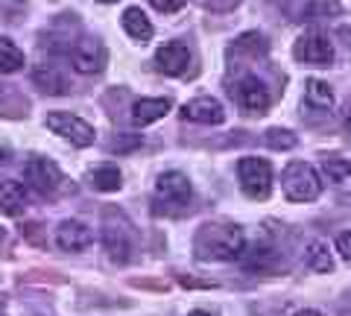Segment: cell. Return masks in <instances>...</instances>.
<instances>
[{"mask_svg": "<svg viewBox=\"0 0 351 316\" xmlns=\"http://www.w3.org/2000/svg\"><path fill=\"white\" fill-rule=\"evenodd\" d=\"M152 6L158 9V12H164V15H170V12H179V9L184 6V0H149Z\"/></svg>", "mask_w": 351, "mask_h": 316, "instance_id": "obj_23", "label": "cell"}, {"mask_svg": "<svg viewBox=\"0 0 351 316\" xmlns=\"http://www.w3.org/2000/svg\"><path fill=\"white\" fill-rule=\"evenodd\" d=\"M188 316H211V313H205V311H193V313H188Z\"/></svg>", "mask_w": 351, "mask_h": 316, "instance_id": "obj_26", "label": "cell"}, {"mask_svg": "<svg viewBox=\"0 0 351 316\" xmlns=\"http://www.w3.org/2000/svg\"><path fill=\"white\" fill-rule=\"evenodd\" d=\"M337 252L343 255L346 260H351V232H343L337 237Z\"/></svg>", "mask_w": 351, "mask_h": 316, "instance_id": "obj_24", "label": "cell"}, {"mask_svg": "<svg viewBox=\"0 0 351 316\" xmlns=\"http://www.w3.org/2000/svg\"><path fill=\"white\" fill-rule=\"evenodd\" d=\"M182 117L191 123H202V126H219L226 121V108L214 97H196V100L182 106Z\"/></svg>", "mask_w": 351, "mask_h": 316, "instance_id": "obj_8", "label": "cell"}, {"mask_svg": "<svg viewBox=\"0 0 351 316\" xmlns=\"http://www.w3.org/2000/svg\"><path fill=\"white\" fill-rule=\"evenodd\" d=\"M24 68V50L15 47L12 41L0 38V73H15Z\"/></svg>", "mask_w": 351, "mask_h": 316, "instance_id": "obj_17", "label": "cell"}, {"mask_svg": "<svg viewBox=\"0 0 351 316\" xmlns=\"http://www.w3.org/2000/svg\"><path fill=\"white\" fill-rule=\"evenodd\" d=\"M322 170H325L328 182H337L339 184V182H346L351 176V161H346V158H325Z\"/></svg>", "mask_w": 351, "mask_h": 316, "instance_id": "obj_20", "label": "cell"}, {"mask_svg": "<svg viewBox=\"0 0 351 316\" xmlns=\"http://www.w3.org/2000/svg\"><path fill=\"white\" fill-rule=\"evenodd\" d=\"M123 29H126L135 41H149V38H152V24H149V18L141 12L138 6H129L126 12H123Z\"/></svg>", "mask_w": 351, "mask_h": 316, "instance_id": "obj_15", "label": "cell"}, {"mask_svg": "<svg viewBox=\"0 0 351 316\" xmlns=\"http://www.w3.org/2000/svg\"><path fill=\"white\" fill-rule=\"evenodd\" d=\"M196 255L202 260H237L246 255V234L237 226H202L196 234Z\"/></svg>", "mask_w": 351, "mask_h": 316, "instance_id": "obj_1", "label": "cell"}, {"mask_svg": "<svg viewBox=\"0 0 351 316\" xmlns=\"http://www.w3.org/2000/svg\"><path fill=\"white\" fill-rule=\"evenodd\" d=\"M295 59L307 62V64H328L334 62V45L331 38L322 36V32H304V36L295 41Z\"/></svg>", "mask_w": 351, "mask_h": 316, "instance_id": "obj_7", "label": "cell"}, {"mask_svg": "<svg viewBox=\"0 0 351 316\" xmlns=\"http://www.w3.org/2000/svg\"><path fill=\"white\" fill-rule=\"evenodd\" d=\"M44 123H47V129L53 135L68 138L73 147H91L94 144V126L85 123L82 117H76L71 112H53V114H47Z\"/></svg>", "mask_w": 351, "mask_h": 316, "instance_id": "obj_4", "label": "cell"}, {"mask_svg": "<svg viewBox=\"0 0 351 316\" xmlns=\"http://www.w3.org/2000/svg\"><path fill=\"white\" fill-rule=\"evenodd\" d=\"M304 258H307V267L316 269V272H331L334 269V258H331V252H328L325 241H311L307 243Z\"/></svg>", "mask_w": 351, "mask_h": 316, "instance_id": "obj_16", "label": "cell"}, {"mask_svg": "<svg viewBox=\"0 0 351 316\" xmlns=\"http://www.w3.org/2000/svg\"><path fill=\"white\" fill-rule=\"evenodd\" d=\"M191 64V53L184 45H164L156 53V68L167 76H182Z\"/></svg>", "mask_w": 351, "mask_h": 316, "instance_id": "obj_12", "label": "cell"}, {"mask_svg": "<svg viewBox=\"0 0 351 316\" xmlns=\"http://www.w3.org/2000/svg\"><path fill=\"white\" fill-rule=\"evenodd\" d=\"M170 100L167 97H147V100H138L135 106H132V123L135 126H149L161 121L164 114L170 112Z\"/></svg>", "mask_w": 351, "mask_h": 316, "instance_id": "obj_14", "label": "cell"}, {"mask_svg": "<svg viewBox=\"0 0 351 316\" xmlns=\"http://www.w3.org/2000/svg\"><path fill=\"white\" fill-rule=\"evenodd\" d=\"M6 243V232H3V228H0V246H3Z\"/></svg>", "mask_w": 351, "mask_h": 316, "instance_id": "obj_27", "label": "cell"}, {"mask_svg": "<svg viewBox=\"0 0 351 316\" xmlns=\"http://www.w3.org/2000/svg\"><path fill=\"white\" fill-rule=\"evenodd\" d=\"M36 82L44 85V91H50V94H64V80H59V76L53 73L50 68H47V71L38 68V71H36Z\"/></svg>", "mask_w": 351, "mask_h": 316, "instance_id": "obj_21", "label": "cell"}, {"mask_svg": "<svg viewBox=\"0 0 351 316\" xmlns=\"http://www.w3.org/2000/svg\"><path fill=\"white\" fill-rule=\"evenodd\" d=\"M237 179L249 199H267L272 193V165L267 158L243 156L237 161Z\"/></svg>", "mask_w": 351, "mask_h": 316, "instance_id": "obj_3", "label": "cell"}, {"mask_svg": "<svg viewBox=\"0 0 351 316\" xmlns=\"http://www.w3.org/2000/svg\"><path fill=\"white\" fill-rule=\"evenodd\" d=\"M27 205H29L27 184H21L15 179L0 182V211L9 214V217H18V214H24Z\"/></svg>", "mask_w": 351, "mask_h": 316, "instance_id": "obj_13", "label": "cell"}, {"mask_svg": "<svg viewBox=\"0 0 351 316\" xmlns=\"http://www.w3.org/2000/svg\"><path fill=\"white\" fill-rule=\"evenodd\" d=\"M156 196L164 205H173V208L188 205V199H191V182H188V176L179 173V170L161 173L158 182H156Z\"/></svg>", "mask_w": 351, "mask_h": 316, "instance_id": "obj_6", "label": "cell"}, {"mask_svg": "<svg viewBox=\"0 0 351 316\" xmlns=\"http://www.w3.org/2000/svg\"><path fill=\"white\" fill-rule=\"evenodd\" d=\"M348 129H351V114H348Z\"/></svg>", "mask_w": 351, "mask_h": 316, "instance_id": "obj_29", "label": "cell"}, {"mask_svg": "<svg viewBox=\"0 0 351 316\" xmlns=\"http://www.w3.org/2000/svg\"><path fill=\"white\" fill-rule=\"evenodd\" d=\"M24 179H27V184L29 188H36L38 193H44V196H53L59 188H62V170L53 165V161H47V158H32V161H27L24 165Z\"/></svg>", "mask_w": 351, "mask_h": 316, "instance_id": "obj_5", "label": "cell"}, {"mask_svg": "<svg viewBox=\"0 0 351 316\" xmlns=\"http://www.w3.org/2000/svg\"><path fill=\"white\" fill-rule=\"evenodd\" d=\"M304 94H307V100H311L313 106H319V108H331V106H334V91H331V85L322 82V80H307Z\"/></svg>", "mask_w": 351, "mask_h": 316, "instance_id": "obj_19", "label": "cell"}, {"mask_svg": "<svg viewBox=\"0 0 351 316\" xmlns=\"http://www.w3.org/2000/svg\"><path fill=\"white\" fill-rule=\"evenodd\" d=\"M281 188H284V196H287L290 202H313L316 196L322 193V179H319V173H316L313 165H307V161H293L281 176Z\"/></svg>", "mask_w": 351, "mask_h": 316, "instance_id": "obj_2", "label": "cell"}, {"mask_svg": "<svg viewBox=\"0 0 351 316\" xmlns=\"http://www.w3.org/2000/svg\"><path fill=\"white\" fill-rule=\"evenodd\" d=\"M103 3H114V0H103Z\"/></svg>", "mask_w": 351, "mask_h": 316, "instance_id": "obj_28", "label": "cell"}, {"mask_svg": "<svg viewBox=\"0 0 351 316\" xmlns=\"http://www.w3.org/2000/svg\"><path fill=\"white\" fill-rule=\"evenodd\" d=\"M106 64V53L100 45H91V41H80L71 50V68L76 73H100Z\"/></svg>", "mask_w": 351, "mask_h": 316, "instance_id": "obj_11", "label": "cell"}, {"mask_svg": "<svg viewBox=\"0 0 351 316\" xmlns=\"http://www.w3.org/2000/svg\"><path fill=\"white\" fill-rule=\"evenodd\" d=\"M267 144L272 149H290V147H295V138H293V132H287V129H269Z\"/></svg>", "mask_w": 351, "mask_h": 316, "instance_id": "obj_22", "label": "cell"}, {"mask_svg": "<svg viewBox=\"0 0 351 316\" xmlns=\"http://www.w3.org/2000/svg\"><path fill=\"white\" fill-rule=\"evenodd\" d=\"M91 184L97 191H103V193H112L120 188V170L114 165H103V167H97L91 173Z\"/></svg>", "mask_w": 351, "mask_h": 316, "instance_id": "obj_18", "label": "cell"}, {"mask_svg": "<svg viewBox=\"0 0 351 316\" xmlns=\"http://www.w3.org/2000/svg\"><path fill=\"white\" fill-rule=\"evenodd\" d=\"M91 243H94V234H91V228H88L82 220H64L56 228V246L62 249V252L80 255Z\"/></svg>", "mask_w": 351, "mask_h": 316, "instance_id": "obj_9", "label": "cell"}, {"mask_svg": "<svg viewBox=\"0 0 351 316\" xmlns=\"http://www.w3.org/2000/svg\"><path fill=\"white\" fill-rule=\"evenodd\" d=\"M295 316H322V313H319V311H313V308H304V311H299Z\"/></svg>", "mask_w": 351, "mask_h": 316, "instance_id": "obj_25", "label": "cell"}, {"mask_svg": "<svg viewBox=\"0 0 351 316\" xmlns=\"http://www.w3.org/2000/svg\"><path fill=\"white\" fill-rule=\"evenodd\" d=\"M237 100L240 106L246 108V112H267L269 103H272V97H269V88L263 85L258 76H243V80L237 82Z\"/></svg>", "mask_w": 351, "mask_h": 316, "instance_id": "obj_10", "label": "cell"}]
</instances>
